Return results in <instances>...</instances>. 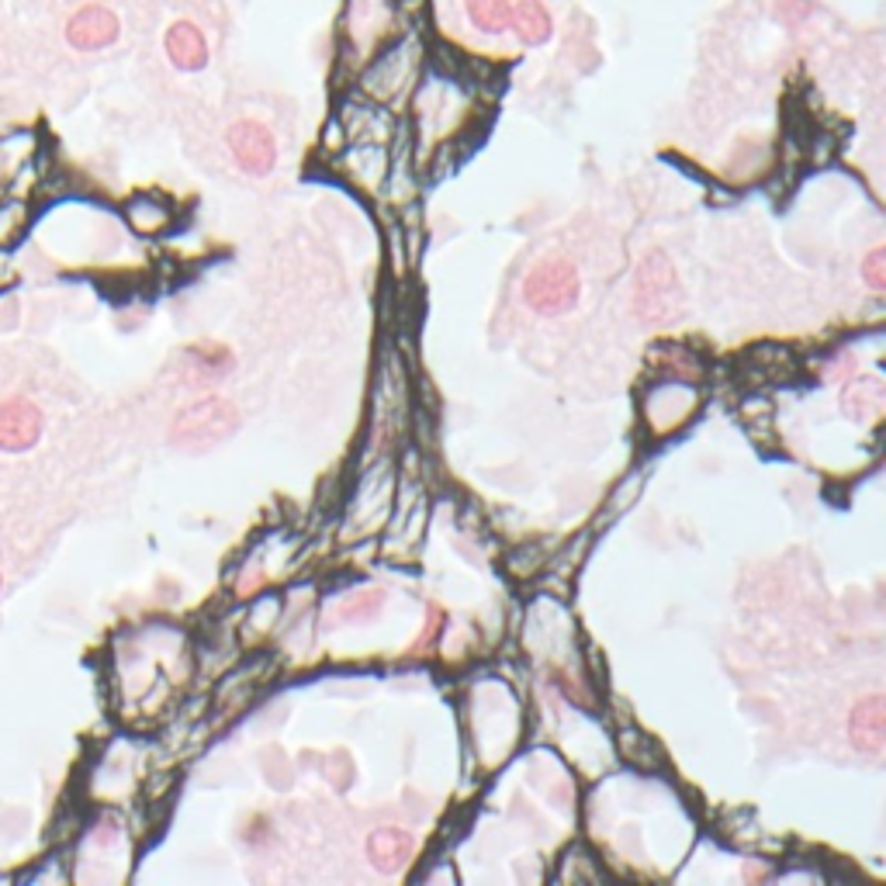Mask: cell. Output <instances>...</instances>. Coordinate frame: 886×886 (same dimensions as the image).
Returning a JSON list of instances; mask_svg holds the SVG:
<instances>
[{
    "label": "cell",
    "instance_id": "2",
    "mask_svg": "<svg viewBox=\"0 0 886 886\" xmlns=\"http://www.w3.org/2000/svg\"><path fill=\"white\" fill-rule=\"evenodd\" d=\"M239 430V413L236 405L226 398H201L195 405H187L184 413L170 426V440L177 447L187 451H208L215 443L229 440Z\"/></svg>",
    "mask_w": 886,
    "mask_h": 886
},
{
    "label": "cell",
    "instance_id": "3",
    "mask_svg": "<svg viewBox=\"0 0 886 886\" xmlns=\"http://www.w3.org/2000/svg\"><path fill=\"white\" fill-rule=\"evenodd\" d=\"M582 292V280L572 260H544L530 270V277L523 280V298L533 312L541 315H564L572 312Z\"/></svg>",
    "mask_w": 886,
    "mask_h": 886
},
{
    "label": "cell",
    "instance_id": "4",
    "mask_svg": "<svg viewBox=\"0 0 886 886\" xmlns=\"http://www.w3.org/2000/svg\"><path fill=\"white\" fill-rule=\"evenodd\" d=\"M229 149L236 156L239 170H246L253 177H267L277 164V142H274L267 125H260V121H249V118L236 121L229 129Z\"/></svg>",
    "mask_w": 886,
    "mask_h": 886
},
{
    "label": "cell",
    "instance_id": "9",
    "mask_svg": "<svg viewBox=\"0 0 886 886\" xmlns=\"http://www.w3.org/2000/svg\"><path fill=\"white\" fill-rule=\"evenodd\" d=\"M408 851H413V838L402 828H377L367 838V856L374 869H382V873H395L408 859Z\"/></svg>",
    "mask_w": 886,
    "mask_h": 886
},
{
    "label": "cell",
    "instance_id": "8",
    "mask_svg": "<svg viewBox=\"0 0 886 886\" xmlns=\"http://www.w3.org/2000/svg\"><path fill=\"white\" fill-rule=\"evenodd\" d=\"M70 39L80 49H105L118 39V18L105 8H90L73 21Z\"/></svg>",
    "mask_w": 886,
    "mask_h": 886
},
{
    "label": "cell",
    "instance_id": "10",
    "mask_svg": "<svg viewBox=\"0 0 886 886\" xmlns=\"http://www.w3.org/2000/svg\"><path fill=\"white\" fill-rule=\"evenodd\" d=\"M513 28L526 46H544L554 36L551 11L541 0H520V4H513Z\"/></svg>",
    "mask_w": 886,
    "mask_h": 886
},
{
    "label": "cell",
    "instance_id": "12",
    "mask_svg": "<svg viewBox=\"0 0 886 886\" xmlns=\"http://www.w3.org/2000/svg\"><path fill=\"white\" fill-rule=\"evenodd\" d=\"M863 270H866V284L873 292H883L886 288V249L876 246L869 257L863 260Z\"/></svg>",
    "mask_w": 886,
    "mask_h": 886
},
{
    "label": "cell",
    "instance_id": "5",
    "mask_svg": "<svg viewBox=\"0 0 886 886\" xmlns=\"http://www.w3.org/2000/svg\"><path fill=\"white\" fill-rule=\"evenodd\" d=\"M42 436V413L36 402L28 398H8L0 402V451L24 454Z\"/></svg>",
    "mask_w": 886,
    "mask_h": 886
},
{
    "label": "cell",
    "instance_id": "7",
    "mask_svg": "<svg viewBox=\"0 0 886 886\" xmlns=\"http://www.w3.org/2000/svg\"><path fill=\"white\" fill-rule=\"evenodd\" d=\"M167 56L177 70L184 73H198L208 67V42H205V31L191 21H177L170 31H167Z\"/></svg>",
    "mask_w": 886,
    "mask_h": 886
},
{
    "label": "cell",
    "instance_id": "1",
    "mask_svg": "<svg viewBox=\"0 0 886 886\" xmlns=\"http://www.w3.org/2000/svg\"><path fill=\"white\" fill-rule=\"evenodd\" d=\"M634 315L648 326H664L682 315V284L672 260L651 249L634 270Z\"/></svg>",
    "mask_w": 886,
    "mask_h": 886
},
{
    "label": "cell",
    "instance_id": "6",
    "mask_svg": "<svg viewBox=\"0 0 886 886\" xmlns=\"http://www.w3.org/2000/svg\"><path fill=\"white\" fill-rule=\"evenodd\" d=\"M848 741L856 745L859 751H883V741H886V707H883V696L873 692L866 700H859L848 713Z\"/></svg>",
    "mask_w": 886,
    "mask_h": 886
},
{
    "label": "cell",
    "instance_id": "11",
    "mask_svg": "<svg viewBox=\"0 0 886 886\" xmlns=\"http://www.w3.org/2000/svg\"><path fill=\"white\" fill-rule=\"evenodd\" d=\"M471 24L485 36H502L513 28V4L510 0H464Z\"/></svg>",
    "mask_w": 886,
    "mask_h": 886
}]
</instances>
